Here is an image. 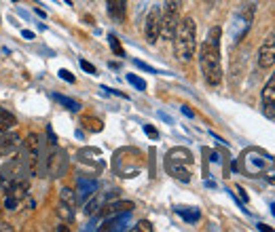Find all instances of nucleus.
<instances>
[{"label": "nucleus", "mask_w": 275, "mask_h": 232, "mask_svg": "<svg viewBox=\"0 0 275 232\" xmlns=\"http://www.w3.org/2000/svg\"><path fill=\"white\" fill-rule=\"evenodd\" d=\"M66 167H68L66 154L59 148H55V144H53V148H51V152H49V158H47V173L51 177H59V175H64Z\"/></svg>", "instance_id": "6e6552de"}, {"label": "nucleus", "mask_w": 275, "mask_h": 232, "mask_svg": "<svg viewBox=\"0 0 275 232\" xmlns=\"http://www.w3.org/2000/svg\"><path fill=\"white\" fill-rule=\"evenodd\" d=\"M57 74H59V78H64V80H66V83H74V76H72V74H70V72H68V70H59V72H57Z\"/></svg>", "instance_id": "c756f323"}, {"label": "nucleus", "mask_w": 275, "mask_h": 232, "mask_svg": "<svg viewBox=\"0 0 275 232\" xmlns=\"http://www.w3.org/2000/svg\"><path fill=\"white\" fill-rule=\"evenodd\" d=\"M167 160H174V163H182V165H191L193 163V156H191L189 150L176 148V150H171V152L167 154Z\"/></svg>", "instance_id": "a211bd4d"}, {"label": "nucleus", "mask_w": 275, "mask_h": 232, "mask_svg": "<svg viewBox=\"0 0 275 232\" xmlns=\"http://www.w3.org/2000/svg\"><path fill=\"white\" fill-rule=\"evenodd\" d=\"M258 230H264V232L269 230V232H271V228H269V226H264V224H258Z\"/></svg>", "instance_id": "c9c22d12"}, {"label": "nucleus", "mask_w": 275, "mask_h": 232, "mask_svg": "<svg viewBox=\"0 0 275 232\" xmlns=\"http://www.w3.org/2000/svg\"><path fill=\"white\" fill-rule=\"evenodd\" d=\"M80 68H83L85 72H89V74H96V68L91 66L89 62H85V59H80Z\"/></svg>", "instance_id": "7c9ffc66"}, {"label": "nucleus", "mask_w": 275, "mask_h": 232, "mask_svg": "<svg viewBox=\"0 0 275 232\" xmlns=\"http://www.w3.org/2000/svg\"><path fill=\"white\" fill-rule=\"evenodd\" d=\"M134 230L136 232H152V224L146 219H142V221H138V226H134Z\"/></svg>", "instance_id": "cd10ccee"}, {"label": "nucleus", "mask_w": 275, "mask_h": 232, "mask_svg": "<svg viewBox=\"0 0 275 232\" xmlns=\"http://www.w3.org/2000/svg\"><path fill=\"white\" fill-rule=\"evenodd\" d=\"M106 11L115 22H123L127 13V0H106Z\"/></svg>", "instance_id": "4468645a"}, {"label": "nucleus", "mask_w": 275, "mask_h": 232, "mask_svg": "<svg viewBox=\"0 0 275 232\" xmlns=\"http://www.w3.org/2000/svg\"><path fill=\"white\" fill-rule=\"evenodd\" d=\"M237 192L241 194V198H243V200H248V194H246V192H243V190H241V188H237Z\"/></svg>", "instance_id": "f704fd0d"}, {"label": "nucleus", "mask_w": 275, "mask_h": 232, "mask_svg": "<svg viewBox=\"0 0 275 232\" xmlns=\"http://www.w3.org/2000/svg\"><path fill=\"white\" fill-rule=\"evenodd\" d=\"M53 99L55 102H59L64 108H68L70 112H78L80 110V104L76 102V99H72V97H66V95H59V93H53Z\"/></svg>", "instance_id": "412c9836"}, {"label": "nucleus", "mask_w": 275, "mask_h": 232, "mask_svg": "<svg viewBox=\"0 0 275 232\" xmlns=\"http://www.w3.org/2000/svg\"><path fill=\"white\" fill-rule=\"evenodd\" d=\"M15 125H17V118L9 112V110L0 108V131H9V129H13Z\"/></svg>", "instance_id": "aec40b11"}, {"label": "nucleus", "mask_w": 275, "mask_h": 232, "mask_svg": "<svg viewBox=\"0 0 275 232\" xmlns=\"http://www.w3.org/2000/svg\"><path fill=\"white\" fill-rule=\"evenodd\" d=\"M144 32L146 40L150 45H155L161 38V7H152L148 15H146V24H144Z\"/></svg>", "instance_id": "0eeeda50"}, {"label": "nucleus", "mask_w": 275, "mask_h": 232, "mask_svg": "<svg viewBox=\"0 0 275 232\" xmlns=\"http://www.w3.org/2000/svg\"><path fill=\"white\" fill-rule=\"evenodd\" d=\"M182 114H187L189 118H195V112H193V110H191L189 106H182Z\"/></svg>", "instance_id": "473e14b6"}, {"label": "nucleus", "mask_w": 275, "mask_h": 232, "mask_svg": "<svg viewBox=\"0 0 275 232\" xmlns=\"http://www.w3.org/2000/svg\"><path fill=\"white\" fill-rule=\"evenodd\" d=\"M144 131H146V133H148L150 137H159V133H157V129H152L150 125H144Z\"/></svg>", "instance_id": "2f4dec72"}, {"label": "nucleus", "mask_w": 275, "mask_h": 232, "mask_svg": "<svg viewBox=\"0 0 275 232\" xmlns=\"http://www.w3.org/2000/svg\"><path fill=\"white\" fill-rule=\"evenodd\" d=\"M108 43H110V49H113V53H115V55H119V57H125L123 47H121L119 38H117L115 34H110V36H108Z\"/></svg>", "instance_id": "393cba45"}, {"label": "nucleus", "mask_w": 275, "mask_h": 232, "mask_svg": "<svg viewBox=\"0 0 275 232\" xmlns=\"http://www.w3.org/2000/svg\"><path fill=\"white\" fill-rule=\"evenodd\" d=\"M59 203L62 205H66V207H76V194L72 192V190L70 188H64L62 192H59Z\"/></svg>", "instance_id": "4be33fe9"}, {"label": "nucleus", "mask_w": 275, "mask_h": 232, "mask_svg": "<svg viewBox=\"0 0 275 232\" xmlns=\"http://www.w3.org/2000/svg\"><path fill=\"white\" fill-rule=\"evenodd\" d=\"M123 211H134V203L131 200H117V203H110L104 205L100 211L102 217H110V215H117V213H123Z\"/></svg>", "instance_id": "ddd939ff"}, {"label": "nucleus", "mask_w": 275, "mask_h": 232, "mask_svg": "<svg viewBox=\"0 0 275 232\" xmlns=\"http://www.w3.org/2000/svg\"><path fill=\"white\" fill-rule=\"evenodd\" d=\"M26 190H28V184L22 179L13 181L11 186H7V200H5V209L9 211H15L17 205L22 203V200L26 198Z\"/></svg>", "instance_id": "9d476101"}, {"label": "nucleus", "mask_w": 275, "mask_h": 232, "mask_svg": "<svg viewBox=\"0 0 275 232\" xmlns=\"http://www.w3.org/2000/svg\"><path fill=\"white\" fill-rule=\"evenodd\" d=\"M271 211H273V215H275V203H273V205H271Z\"/></svg>", "instance_id": "e433bc0d"}, {"label": "nucleus", "mask_w": 275, "mask_h": 232, "mask_svg": "<svg viewBox=\"0 0 275 232\" xmlns=\"http://www.w3.org/2000/svg\"><path fill=\"white\" fill-rule=\"evenodd\" d=\"M57 213H59V217H62V219H66V221H72V217H74V209H72V207H66V205L59 203V207H57Z\"/></svg>", "instance_id": "a878e982"}, {"label": "nucleus", "mask_w": 275, "mask_h": 232, "mask_svg": "<svg viewBox=\"0 0 275 232\" xmlns=\"http://www.w3.org/2000/svg\"><path fill=\"white\" fill-rule=\"evenodd\" d=\"M241 165H243V171H246V173L260 175L267 169H271L273 158L269 154H264L262 150H248V152L241 156Z\"/></svg>", "instance_id": "39448f33"}, {"label": "nucleus", "mask_w": 275, "mask_h": 232, "mask_svg": "<svg viewBox=\"0 0 275 232\" xmlns=\"http://www.w3.org/2000/svg\"><path fill=\"white\" fill-rule=\"evenodd\" d=\"M258 66L262 70H269L275 66V30L264 38V43L258 49Z\"/></svg>", "instance_id": "1a4fd4ad"}, {"label": "nucleus", "mask_w": 275, "mask_h": 232, "mask_svg": "<svg viewBox=\"0 0 275 232\" xmlns=\"http://www.w3.org/2000/svg\"><path fill=\"white\" fill-rule=\"evenodd\" d=\"M260 102H262V112H264V116L275 118V72L271 74V78L267 80V85H264V89H262Z\"/></svg>", "instance_id": "9b49d317"}, {"label": "nucleus", "mask_w": 275, "mask_h": 232, "mask_svg": "<svg viewBox=\"0 0 275 232\" xmlns=\"http://www.w3.org/2000/svg\"><path fill=\"white\" fill-rule=\"evenodd\" d=\"M19 144H22V137H19V133H7L0 137V158H7V156H11V154H15L17 152V148H19Z\"/></svg>", "instance_id": "f8f14e48"}, {"label": "nucleus", "mask_w": 275, "mask_h": 232, "mask_svg": "<svg viewBox=\"0 0 275 232\" xmlns=\"http://www.w3.org/2000/svg\"><path fill=\"white\" fill-rule=\"evenodd\" d=\"M24 38H30V40H32V38H34V34L30 32V30H24Z\"/></svg>", "instance_id": "72a5a7b5"}, {"label": "nucleus", "mask_w": 275, "mask_h": 232, "mask_svg": "<svg viewBox=\"0 0 275 232\" xmlns=\"http://www.w3.org/2000/svg\"><path fill=\"white\" fill-rule=\"evenodd\" d=\"M254 15H256V5L252 3V0H246L231 19V26H229V38L233 45L241 43L243 38L248 36L250 28L254 24Z\"/></svg>", "instance_id": "7ed1b4c3"}, {"label": "nucleus", "mask_w": 275, "mask_h": 232, "mask_svg": "<svg viewBox=\"0 0 275 232\" xmlns=\"http://www.w3.org/2000/svg\"><path fill=\"white\" fill-rule=\"evenodd\" d=\"M176 211H178V213H180L182 217H185L187 221H197V219H199V211H197V209H189V207H178Z\"/></svg>", "instance_id": "5701e85b"}, {"label": "nucleus", "mask_w": 275, "mask_h": 232, "mask_svg": "<svg viewBox=\"0 0 275 232\" xmlns=\"http://www.w3.org/2000/svg\"><path fill=\"white\" fill-rule=\"evenodd\" d=\"M83 125H85V129H89V131H102L104 129V125H102V120H98V118H91V116H85L83 118Z\"/></svg>", "instance_id": "b1692460"}, {"label": "nucleus", "mask_w": 275, "mask_h": 232, "mask_svg": "<svg viewBox=\"0 0 275 232\" xmlns=\"http://www.w3.org/2000/svg\"><path fill=\"white\" fill-rule=\"evenodd\" d=\"M220 28H212L201 45L199 68L210 87H220L222 83V64H220Z\"/></svg>", "instance_id": "f257e3e1"}, {"label": "nucleus", "mask_w": 275, "mask_h": 232, "mask_svg": "<svg viewBox=\"0 0 275 232\" xmlns=\"http://www.w3.org/2000/svg\"><path fill=\"white\" fill-rule=\"evenodd\" d=\"M127 83L134 85L138 91H146V83H144V80H142L140 76H136V74H127Z\"/></svg>", "instance_id": "bb28decb"}, {"label": "nucleus", "mask_w": 275, "mask_h": 232, "mask_svg": "<svg viewBox=\"0 0 275 232\" xmlns=\"http://www.w3.org/2000/svg\"><path fill=\"white\" fill-rule=\"evenodd\" d=\"M129 213L131 211H123V213L110 215V219H106V224L102 226V230H123L129 221Z\"/></svg>", "instance_id": "2eb2a0df"}, {"label": "nucleus", "mask_w": 275, "mask_h": 232, "mask_svg": "<svg viewBox=\"0 0 275 232\" xmlns=\"http://www.w3.org/2000/svg\"><path fill=\"white\" fill-rule=\"evenodd\" d=\"M174 53L176 59L182 64H189L197 51V26L193 17H185L178 22V28L174 32Z\"/></svg>", "instance_id": "f03ea898"}, {"label": "nucleus", "mask_w": 275, "mask_h": 232, "mask_svg": "<svg viewBox=\"0 0 275 232\" xmlns=\"http://www.w3.org/2000/svg\"><path fill=\"white\" fill-rule=\"evenodd\" d=\"M134 66H136V68H140V70H144V72H150V74H157V70H155V68H150L148 64H144V62H140V59H134Z\"/></svg>", "instance_id": "c85d7f7f"}, {"label": "nucleus", "mask_w": 275, "mask_h": 232, "mask_svg": "<svg viewBox=\"0 0 275 232\" xmlns=\"http://www.w3.org/2000/svg\"><path fill=\"white\" fill-rule=\"evenodd\" d=\"M167 171L176 179L180 181H191V171H189V165L185 167L182 163H174V160H167Z\"/></svg>", "instance_id": "dca6fc26"}, {"label": "nucleus", "mask_w": 275, "mask_h": 232, "mask_svg": "<svg viewBox=\"0 0 275 232\" xmlns=\"http://www.w3.org/2000/svg\"><path fill=\"white\" fill-rule=\"evenodd\" d=\"M96 190H98V181L96 179H87V177L78 179V196L80 198H87L91 194H96Z\"/></svg>", "instance_id": "f3484780"}, {"label": "nucleus", "mask_w": 275, "mask_h": 232, "mask_svg": "<svg viewBox=\"0 0 275 232\" xmlns=\"http://www.w3.org/2000/svg\"><path fill=\"white\" fill-rule=\"evenodd\" d=\"M180 9H182V0H165V5L161 9V38L163 40H171L174 32L180 22Z\"/></svg>", "instance_id": "20e7f679"}, {"label": "nucleus", "mask_w": 275, "mask_h": 232, "mask_svg": "<svg viewBox=\"0 0 275 232\" xmlns=\"http://www.w3.org/2000/svg\"><path fill=\"white\" fill-rule=\"evenodd\" d=\"M24 156H26V167L30 171V175H38V171H40V135L38 133L26 135Z\"/></svg>", "instance_id": "423d86ee"}, {"label": "nucleus", "mask_w": 275, "mask_h": 232, "mask_svg": "<svg viewBox=\"0 0 275 232\" xmlns=\"http://www.w3.org/2000/svg\"><path fill=\"white\" fill-rule=\"evenodd\" d=\"M113 196H115V192H110V194H98L94 200H89V203H87L85 213H87V215H94L96 211L104 207V203H106V200H108V198H113Z\"/></svg>", "instance_id": "6ab92c4d"}, {"label": "nucleus", "mask_w": 275, "mask_h": 232, "mask_svg": "<svg viewBox=\"0 0 275 232\" xmlns=\"http://www.w3.org/2000/svg\"><path fill=\"white\" fill-rule=\"evenodd\" d=\"M210 3H214V0H210Z\"/></svg>", "instance_id": "4c0bfd02"}]
</instances>
